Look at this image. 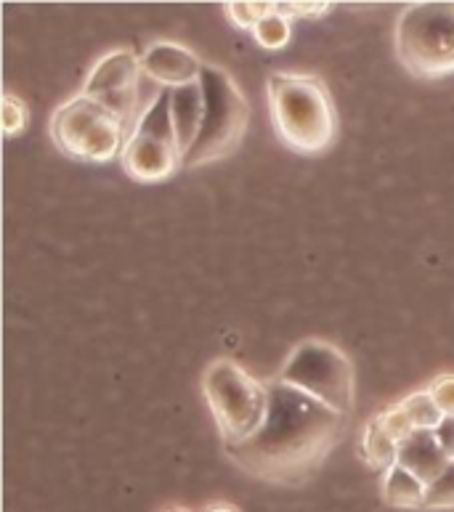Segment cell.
I'll return each mask as SVG.
<instances>
[{"instance_id":"cell-1","label":"cell","mask_w":454,"mask_h":512,"mask_svg":"<svg viewBox=\"0 0 454 512\" xmlns=\"http://www.w3.org/2000/svg\"><path fill=\"white\" fill-rule=\"evenodd\" d=\"M346 420V414L274 377L261 428L245 441L226 446V454L253 478L298 486L330 457L343 438Z\"/></svg>"},{"instance_id":"cell-2","label":"cell","mask_w":454,"mask_h":512,"mask_svg":"<svg viewBox=\"0 0 454 512\" xmlns=\"http://www.w3.org/2000/svg\"><path fill=\"white\" fill-rule=\"evenodd\" d=\"M266 96L271 123L287 149L314 157L335 144L338 112L322 77L306 72H271Z\"/></svg>"},{"instance_id":"cell-3","label":"cell","mask_w":454,"mask_h":512,"mask_svg":"<svg viewBox=\"0 0 454 512\" xmlns=\"http://www.w3.org/2000/svg\"><path fill=\"white\" fill-rule=\"evenodd\" d=\"M200 88L205 96V115L197 141L184 154V168H202L234 154L250 125V104L226 69L205 64Z\"/></svg>"},{"instance_id":"cell-4","label":"cell","mask_w":454,"mask_h":512,"mask_svg":"<svg viewBox=\"0 0 454 512\" xmlns=\"http://www.w3.org/2000/svg\"><path fill=\"white\" fill-rule=\"evenodd\" d=\"M202 393L224 446L253 436L269 409V383H261L231 359H218L205 369Z\"/></svg>"},{"instance_id":"cell-5","label":"cell","mask_w":454,"mask_h":512,"mask_svg":"<svg viewBox=\"0 0 454 512\" xmlns=\"http://www.w3.org/2000/svg\"><path fill=\"white\" fill-rule=\"evenodd\" d=\"M396 54L415 77L454 75V3H415L396 24Z\"/></svg>"},{"instance_id":"cell-6","label":"cell","mask_w":454,"mask_h":512,"mask_svg":"<svg viewBox=\"0 0 454 512\" xmlns=\"http://www.w3.org/2000/svg\"><path fill=\"white\" fill-rule=\"evenodd\" d=\"M279 383L303 390L340 414H351L356 398L354 364L338 345L327 340H303L295 345L277 375Z\"/></svg>"},{"instance_id":"cell-7","label":"cell","mask_w":454,"mask_h":512,"mask_svg":"<svg viewBox=\"0 0 454 512\" xmlns=\"http://www.w3.org/2000/svg\"><path fill=\"white\" fill-rule=\"evenodd\" d=\"M51 138L59 152L83 162H109L123 154L128 128L99 101L77 93L51 115Z\"/></svg>"},{"instance_id":"cell-8","label":"cell","mask_w":454,"mask_h":512,"mask_svg":"<svg viewBox=\"0 0 454 512\" xmlns=\"http://www.w3.org/2000/svg\"><path fill=\"white\" fill-rule=\"evenodd\" d=\"M123 168L141 184H157L184 168L176 130L170 120V96L160 91L141 112L123 146Z\"/></svg>"},{"instance_id":"cell-9","label":"cell","mask_w":454,"mask_h":512,"mask_svg":"<svg viewBox=\"0 0 454 512\" xmlns=\"http://www.w3.org/2000/svg\"><path fill=\"white\" fill-rule=\"evenodd\" d=\"M141 80H144V72H141L139 56L133 51H112L96 62L80 93L99 101L117 120H123L131 133L141 112L149 107V104H141Z\"/></svg>"},{"instance_id":"cell-10","label":"cell","mask_w":454,"mask_h":512,"mask_svg":"<svg viewBox=\"0 0 454 512\" xmlns=\"http://www.w3.org/2000/svg\"><path fill=\"white\" fill-rule=\"evenodd\" d=\"M139 59L144 80L157 85L160 91H173V88L200 83L202 67H205V62L194 51L184 48L181 43H170V40L152 43Z\"/></svg>"},{"instance_id":"cell-11","label":"cell","mask_w":454,"mask_h":512,"mask_svg":"<svg viewBox=\"0 0 454 512\" xmlns=\"http://www.w3.org/2000/svg\"><path fill=\"white\" fill-rule=\"evenodd\" d=\"M396 465L417 475L425 486H431L452 465V459L444 454V449L433 436V430H415L412 436H407L399 444V462Z\"/></svg>"},{"instance_id":"cell-12","label":"cell","mask_w":454,"mask_h":512,"mask_svg":"<svg viewBox=\"0 0 454 512\" xmlns=\"http://www.w3.org/2000/svg\"><path fill=\"white\" fill-rule=\"evenodd\" d=\"M170 96V120H173V130H176V141L181 154L192 149L200 133L202 115H205V96H202L200 83L184 85V88H173L168 91Z\"/></svg>"},{"instance_id":"cell-13","label":"cell","mask_w":454,"mask_h":512,"mask_svg":"<svg viewBox=\"0 0 454 512\" xmlns=\"http://www.w3.org/2000/svg\"><path fill=\"white\" fill-rule=\"evenodd\" d=\"M425 491L428 486L401 465H393L388 473H383L385 505L399 510H420L425 505Z\"/></svg>"},{"instance_id":"cell-14","label":"cell","mask_w":454,"mask_h":512,"mask_svg":"<svg viewBox=\"0 0 454 512\" xmlns=\"http://www.w3.org/2000/svg\"><path fill=\"white\" fill-rule=\"evenodd\" d=\"M362 457L367 459V465L380 470V473H388L399 462V444L380 428L378 420H370L364 428Z\"/></svg>"},{"instance_id":"cell-15","label":"cell","mask_w":454,"mask_h":512,"mask_svg":"<svg viewBox=\"0 0 454 512\" xmlns=\"http://www.w3.org/2000/svg\"><path fill=\"white\" fill-rule=\"evenodd\" d=\"M253 38L255 43L261 48H266V51H282V48L290 43V38H293V27H290V19H287V16L279 14L277 3H274V8H271L269 14L263 16L261 22L255 24Z\"/></svg>"},{"instance_id":"cell-16","label":"cell","mask_w":454,"mask_h":512,"mask_svg":"<svg viewBox=\"0 0 454 512\" xmlns=\"http://www.w3.org/2000/svg\"><path fill=\"white\" fill-rule=\"evenodd\" d=\"M401 406L407 409L409 420H412V425H415L417 430H436L441 425V420H444V414H441V409L431 398L428 388L409 393V396L401 401Z\"/></svg>"},{"instance_id":"cell-17","label":"cell","mask_w":454,"mask_h":512,"mask_svg":"<svg viewBox=\"0 0 454 512\" xmlns=\"http://www.w3.org/2000/svg\"><path fill=\"white\" fill-rule=\"evenodd\" d=\"M425 510H452L454 507V462L428 486Z\"/></svg>"},{"instance_id":"cell-18","label":"cell","mask_w":454,"mask_h":512,"mask_svg":"<svg viewBox=\"0 0 454 512\" xmlns=\"http://www.w3.org/2000/svg\"><path fill=\"white\" fill-rule=\"evenodd\" d=\"M375 420L380 422V428H383L385 433L396 441V444H401L404 438L412 436V433L417 430L415 425H412V420H409L407 409H404L401 404H393L388 406V409H383Z\"/></svg>"},{"instance_id":"cell-19","label":"cell","mask_w":454,"mask_h":512,"mask_svg":"<svg viewBox=\"0 0 454 512\" xmlns=\"http://www.w3.org/2000/svg\"><path fill=\"white\" fill-rule=\"evenodd\" d=\"M274 3H226V14L242 30H255V24L269 14Z\"/></svg>"},{"instance_id":"cell-20","label":"cell","mask_w":454,"mask_h":512,"mask_svg":"<svg viewBox=\"0 0 454 512\" xmlns=\"http://www.w3.org/2000/svg\"><path fill=\"white\" fill-rule=\"evenodd\" d=\"M27 107L16 93H6L3 96V130L6 136H19L27 128Z\"/></svg>"},{"instance_id":"cell-21","label":"cell","mask_w":454,"mask_h":512,"mask_svg":"<svg viewBox=\"0 0 454 512\" xmlns=\"http://www.w3.org/2000/svg\"><path fill=\"white\" fill-rule=\"evenodd\" d=\"M428 393L436 401L444 417H454V375H441L428 385Z\"/></svg>"},{"instance_id":"cell-22","label":"cell","mask_w":454,"mask_h":512,"mask_svg":"<svg viewBox=\"0 0 454 512\" xmlns=\"http://www.w3.org/2000/svg\"><path fill=\"white\" fill-rule=\"evenodd\" d=\"M330 3H277V11L287 19H301V16H322Z\"/></svg>"},{"instance_id":"cell-23","label":"cell","mask_w":454,"mask_h":512,"mask_svg":"<svg viewBox=\"0 0 454 512\" xmlns=\"http://www.w3.org/2000/svg\"><path fill=\"white\" fill-rule=\"evenodd\" d=\"M433 436H436L439 446L444 449V454L454 462V417H444L439 428L433 430Z\"/></svg>"},{"instance_id":"cell-24","label":"cell","mask_w":454,"mask_h":512,"mask_svg":"<svg viewBox=\"0 0 454 512\" xmlns=\"http://www.w3.org/2000/svg\"><path fill=\"white\" fill-rule=\"evenodd\" d=\"M205 512H237V510H234V507H229V505H213V507H208Z\"/></svg>"},{"instance_id":"cell-25","label":"cell","mask_w":454,"mask_h":512,"mask_svg":"<svg viewBox=\"0 0 454 512\" xmlns=\"http://www.w3.org/2000/svg\"><path fill=\"white\" fill-rule=\"evenodd\" d=\"M168 512H184V510H168Z\"/></svg>"}]
</instances>
